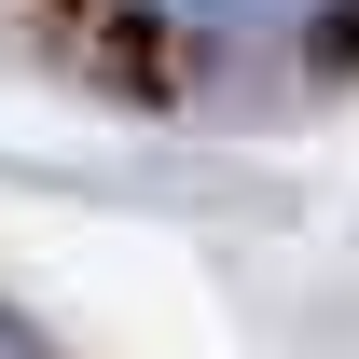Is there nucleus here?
<instances>
[{"instance_id":"obj_1","label":"nucleus","mask_w":359,"mask_h":359,"mask_svg":"<svg viewBox=\"0 0 359 359\" xmlns=\"http://www.w3.org/2000/svg\"><path fill=\"white\" fill-rule=\"evenodd\" d=\"M180 28H208V42H276V28H304V14H332V0H166Z\"/></svg>"},{"instance_id":"obj_3","label":"nucleus","mask_w":359,"mask_h":359,"mask_svg":"<svg viewBox=\"0 0 359 359\" xmlns=\"http://www.w3.org/2000/svg\"><path fill=\"white\" fill-rule=\"evenodd\" d=\"M332 55H359V14H332Z\"/></svg>"},{"instance_id":"obj_2","label":"nucleus","mask_w":359,"mask_h":359,"mask_svg":"<svg viewBox=\"0 0 359 359\" xmlns=\"http://www.w3.org/2000/svg\"><path fill=\"white\" fill-rule=\"evenodd\" d=\"M0 359H42V332H28V318H0Z\"/></svg>"}]
</instances>
